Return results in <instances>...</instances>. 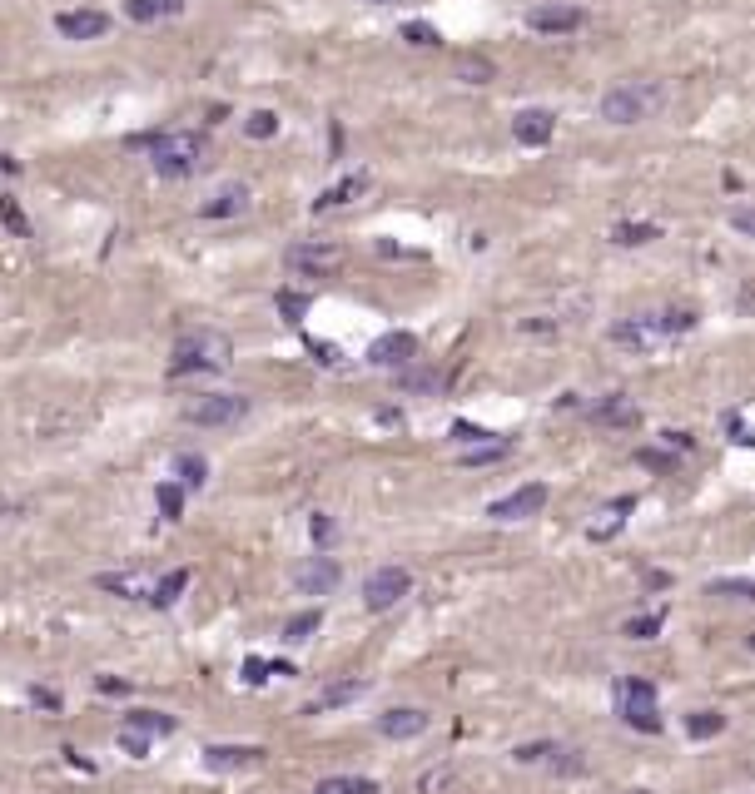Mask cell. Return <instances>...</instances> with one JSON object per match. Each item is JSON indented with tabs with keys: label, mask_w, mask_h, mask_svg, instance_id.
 Here are the masks:
<instances>
[{
	"label": "cell",
	"mask_w": 755,
	"mask_h": 794,
	"mask_svg": "<svg viewBox=\"0 0 755 794\" xmlns=\"http://www.w3.org/2000/svg\"><path fill=\"white\" fill-rule=\"evenodd\" d=\"M234 363V343L214 328H194L174 343V358H169V373L174 378H189V373H224Z\"/></svg>",
	"instance_id": "1"
},
{
	"label": "cell",
	"mask_w": 755,
	"mask_h": 794,
	"mask_svg": "<svg viewBox=\"0 0 755 794\" xmlns=\"http://www.w3.org/2000/svg\"><path fill=\"white\" fill-rule=\"evenodd\" d=\"M666 105V85L661 80H621L602 95V120L606 125H641Z\"/></svg>",
	"instance_id": "2"
},
{
	"label": "cell",
	"mask_w": 755,
	"mask_h": 794,
	"mask_svg": "<svg viewBox=\"0 0 755 794\" xmlns=\"http://www.w3.org/2000/svg\"><path fill=\"white\" fill-rule=\"evenodd\" d=\"M150 164H154V174H159V179H189V174L204 164V134H199V130L154 134Z\"/></svg>",
	"instance_id": "3"
},
{
	"label": "cell",
	"mask_w": 755,
	"mask_h": 794,
	"mask_svg": "<svg viewBox=\"0 0 755 794\" xmlns=\"http://www.w3.org/2000/svg\"><path fill=\"white\" fill-rule=\"evenodd\" d=\"M616 715L631 725V730H641V735H656L661 730V710H656V685L651 680H621L616 685Z\"/></svg>",
	"instance_id": "4"
},
{
	"label": "cell",
	"mask_w": 755,
	"mask_h": 794,
	"mask_svg": "<svg viewBox=\"0 0 755 794\" xmlns=\"http://www.w3.org/2000/svg\"><path fill=\"white\" fill-rule=\"evenodd\" d=\"M244 417H249V397L244 393H209L184 407V422H194V427H234Z\"/></svg>",
	"instance_id": "5"
},
{
	"label": "cell",
	"mask_w": 755,
	"mask_h": 794,
	"mask_svg": "<svg viewBox=\"0 0 755 794\" xmlns=\"http://www.w3.org/2000/svg\"><path fill=\"white\" fill-rule=\"evenodd\" d=\"M611 343L616 348H631V353H651L666 343V328H661V313H636V318H616L611 323Z\"/></svg>",
	"instance_id": "6"
},
{
	"label": "cell",
	"mask_w": 755,
	"mask_h": 794,
	"mask_svg": "<svg viewBox=\"0 0 755 794\" xmlns=\"http://www.w3.org/2000/svg\"><path fill=\"white\" fill-rule=\"evenodd\" d=\"M408 591H413V576H408L403 566H378V571L363 581V606H368V611H388V606H398Z\"/></svg>",
	"instance_id": "7"
},
{
	"label": "cell",
	"mask_w": 755,
	"mask_h": 794,
	"mask_svg": "<svg viewBox=\"0 0 755 794\" xmlns=\"http://www.w3.org/2000/svg\"><path fill=\"white\" fill-rule=\"evenodd\" d=\"M542 507H547V487H542V482H527V487L497 497V502L487 507V517H492V522H527V517H537Z\"/></svg>",
	"instance_id": "8"
},
{
	"label": "cell",
	"mask_w": 755,
	"mask_h": 794,
	"mask_svg": "<svg viewBox=\"0 0 755 794\" xmlns=\"http://www.w3.org/2000/svg\"><path fill=\"white\" fill-rule=\"evenodd\" d=\"M587 25V10L582 5H532L527 10V30H537V35H572V30H582Z\"/></svg>",
	"instance_id": "9"
},
{
	"label": "cell",
	"mask_w": 755,
	"mask_h": 794,
	"mask_svg": "<svg viewBox=\"0 0 755 794\" xmlns=\"http://www.w3.org/2000/svg\"><path fill=\"white\" fill-rule=\"evenodd\" d=\"M105 30H110V15L90 10V5H75V10L55 15V35H65V40H100Z\"/></svg>",
	"instance_id": "10"
},
{
	"label": "cell",
	"mask_w": 755,
	"mask_h": 794,
	"mask_svg": "<svg viewBox=\"0 0 755 794\" xmlns=\"http://www.w3.org/2000/svg\"><path fill=\"white\" fill-rule=\"evenodd\" d=\"M368 363L373 368H408L418 363V338L413 333H383L368 343Z\"/></svg>",
	"instance_id": "11"
},
{
	"label": "cell",
	"mask_w": 755,
	"mask_h": 794,
	"mask_svg": "<svg viewBox=\"0 0 755 794\" xmlns=\"http://www.w3.org/2000/svg\"><path fill=\"white\" fill-rule=\"evenodd\" d=\"M284 264L303 273V278H323V273H333V268L343 264V249H333V244H294L289 254H284Z\"/></svg>",
	"instance_id": "12"
},
{
	"label": "cell",
	"mask_w": 755,
	"mask_h": 794,
	"mask_svg": "<svg viewBox=\"0 0 755 794\" xmlns=\"http://www.w3.org/2000/svg\"><path fill=\"white\" fill-rule=\"evenodd\" d=\"M299 591L303 596H328V591H338V581H343V566L333 561V556H308L299 566Z\"/></svg>",
	"instance_id": "13"
},
{
	"label": "cell",
	"mask_w": 755,
	"mask_h": 794,
	"mask_svg": "<svg viewBox=\"0 0 755 794\" xmlns=\"http://www.w3.org/2000/svg\"><path fill=\"white\" fill-rule=\"evenodd\" d=\"M254 765H264V750L259 745H209L204 750V770H254Z\"/></svg>",
	"instance_id": "14"
},
{
	"label": "cell",
	"mask_w": 755,
	"mask_h": 794,
	"mask_svg": "<svg viewBox=\"0 0 755 794\" xmlns=\"http://www.w3.org/2000/svg\"><path fill=\"white\" fill-rule=\"evenodd\" d=\"M552 134H557V115H552V110H522V115L512 120V139L527 144V149H542Z\"/></svg>",
	"instance_id": "15"
},
{
	"label": "cell",
	"mask_w": 755,
	"mask_h": 794,
	"mask_svg": "<svg viewBox=\"0 0 755 794\" xmlns=\"http://www.w3.org/2000/svg\"><path fill=\"white\" fill-rule=\"evenodd\" d=\"M249 199H254V189L234 179V184H219L199 214H204V219H234V214H244V209H249Z\"/></svg>",
	"instance_id": "16"
},
{
	"label": "cell",
	"mask_w": 755,
	"mask_h": 794,
	"mask_svg": "<svg viewBox=\"0 0 755 794\" xmlns=\"http://www.w3.org/2000/svg\"><path fill=\"white\" fill-rule=\"evenodd\" d=\"M423 730H428V715L413 710V705H398V710L378 715V735H383V740H418Z\"/></svg>",
	"instance_id": "17"
},
{
	"label": "cell",
	"mask_w": 755,
	"mask_h": 794,
	"mask_svg": "<svg viewBox=\"0 0 755 794\" xmlns=\"http://www.w3.org/2000/svg\"><path fill=\"white\" fill-rule=\"evenodd\" d=\"M368 189V174H348V179H338V184H328L318 199H313V214H328V209H343V204H353L358 194Z\"/></svg>",
	"instance_id": "18"
},
{
	"label": "cell",
	"mask_w": 755,
	"mask_h": 794,
	"mask_svg": "<svg viewBox=\"0 0 755 794\" xmlns=\"http://www.w3.org/2000/svg\"><path fill=\"white\" fill-rule=\"evenodd\" d=\"M592 417H597L602 427H636V422H641V407H636L631 397L611 393V397H602V402L592 407Z\"/></svg>",
	"instance_id": "19"
},
{
	"label": "cell",
	"mask_w": 755,
	"mask_h": 794,
	"mask_svg": "<svg viewBox=\"0 0 755 794\" xmlns=\"http://www.w3.org/2000/svg\"><path fill=\"white\" fill-rule=\"evenodd\" d=\"M368 685L363 680H333V685H323V695L308 705V715H323V710H338V705H353L358 695H363Z\"/></svg>",
	"instance_id": "20"
},
{
	"label": "cell",
	"mask_w": 755,
	"mask_h": 794,
	"mask_svg": "<svg viewBox=\"0 0 755 794\" xmlns=\"http://www.w3.org/2000/svg\"><path fill=\"white\" fill-rule=\"evenodd\" d=\"M189 0H125V15L130 20H140V25H150V20H169V15H179Z\"/></svg>",
	"instance_id": "21"
},
{
	"label": "cell",
	"mask_w": 755,
	"mask_h": 794,
	"mask_svg": "<svg viewBox=\"0 0 755 794\" xmlns=\"http://www.w3.org/2000/svg\"><path fill=\"white\" fill-rule=\"evenodd\" d=\"M184 586H189V571H184V566H179V571H169V576H159V581L150 586V606H159V611H164V606H174V601L184 596Z\"/></svg>",
	"instance_id": "22"
},
{
	"label": "cell",
	"mask_w": 755,
	"mask_h": 794,
	"mask_svg": "<svg viewBox=\"0 0 755 794\" xmlns=\"http://www.w3.org/2000/svg\"><path fill=\"white\" fill-rule=\"evenodd\" d=\"M631 507H636L631 497H621V502H611V507H606V512H602V522H592V527H587V536H592V541H606V536H616V531H621V522H626V512H631Z\"/></svg>",
	"instance_id": "23"
},
{
	"label": "cell",
	"mask_w": 755,
	"mask_h": 794,
	"mask_svg": "<svg viewBox=\"0 0 755 794\" xmlns=\"http://www.w3.org/2000/svg\"><path fill=\"white\" fill-rule=\"evenodd\" d=\"M125 730H140V735H169V730H174V720H169L164 710H130V715H125Z\"/></svg>",
	"instance_id": "24"
},
{
	"label": "cell",
	"mask_w": 755,
	"mask_h": 794,
	"mask_svg": "<svg viewBox=\"0 0 755 794\" xmlns=\"http://www.w3.org/2000/svg\"><path fill=\"white\" fill-rule=\"evenodd\" d=\"M651 239H661L656 224H616V229H611V244H621V249H641V244H651Z\"/></svg>",
	"instance_id": "25"
},
{
	"label": "cell",
	"mask_w": 755,
	"mask_h": 794,
	"mask_svg": "<svg viewBox=\"0 0 755 794\" xmlns=\"http://www.w3.org/2000/svg\"><path fill=\"white\" fill-rule=\"evenodd\" d=\"M726 730V715L721 710H696L691 720H686V735L691 740H711V735H721Z\"/></svg>",
	"instance_id": "26"
},
{
	"label": "cell",
	"mask_w": 755,
	"mask_h": 794,
	"mask_svg": "<svg viewBox=\"0 0 755 794\" xmlns=\"http://www.w3.org/2000/svg\"><path fill=\"white\" fill-rule=\"evenodd\" d=\"M492 75H497V70H492V60H482V55H462V60H457V80H462V85H487Z\"/></svg>",
	"instance_id": "27"
},
{
	"label": "cell",
	"mask_w": 755,
	"mask_h": 794,
	"mask_svg": "<svg viewBox=\"0 0 755 794\" xmlns=\"http://www.w3.org/2000/svg\"><path fill=\"white\" fill-rule=\"evenodd\" d=\"M507 452H512V442L497 437V442H487V447H467L462 462H467V467H487V462H497V457H507Z\"/></svg>",
	"instance_id": "28"
},
{
	"label": "cell",
	"mask_w": 755,
	"mask_h": 794,
	"mask_svg": "<svg viewBox=\"0 0 755 794\" xmlns=\"http://www.w3.org/2000/svg\"><path fill=\"white\" fill-rule=\"evenodd\" d=\"M154 502H159V517H164V522H179V517H184V492H179L174 482H164V487L154 492Z\"/></svg>",
	"instance_id": "29"
},
{
	"label": "cell",
	"mask_w": 755,
	"mask_h": 794,
	"mask_svg": "<svg viewBox=\"0 0 755 794\" xmlns=\"http://www.w3.org/2000/svg\"><path fill=\"white\" fill-rule=\"evenodd\" d=\"M318 794H378L373 780H358V775H338V780H323Z\"/></svg>",
	"instance_id": "30"
},
{
	"label": "cell",
	"mask_w": 755,
	"mask_h": 794,
	"mask_svg": "<svg viewBox=\"0 0 755 794\" xmlns=\"http://www.w3.org/2000/svg\"><path fill=\"white\" fill-rule=\"evenodd\" d=\"M318 626H323V616H318V611H303V616H294V621L284 626V641H289V646H299V641H308Z\"/></svg>",
	"instance_id": "31"
},
{
	"label": "cell",
	"mask_w": 755,
	"mask_h": 794,
	"mask_svg": "<svg viewBox=\"0 0 755 794\" xmlns=\"http://www.w3.org/2000/svg\"><path fill=\"white\" fill-rule=\"evenodd\" d=\"M244 134H249V139H274V134H279V115H274V110H254V115L244 120Z\"/></svg>",
	"instance_id": "32"
},
{
	"label": "cell",
	"mask_w": 755,
	"mask_h": 794,
	"mask_svg": "<svg viewBox=\"0 0 755 794\" xmlns=\"http://www.w3.org/2000/svg\"><path fill=\"white\" fill-rule=\"evenodd\" d=\"M403 40H408V45H423V50L443 45V35H438V30H433L428 20H408V25H403Z\"/></svg>",
	"instance_id": "33"
},
{
	"label": "cell",
	"mask_w": 755,
	"mask_h": 794,
	"mask_svg": "<svg viewBox=\"0 0 755 794\" xmlns=\"http://www.w3.org/2000/svg\"><path fill=\"white\" fill-rule=\"evenodd\" d=\"M100 591H120V596H150V586L145 581H135V576H100Z\"/></svg>",
	"instance_id": "34"
},
{
	"label": "cell",
	"mask_w": 755,
	"mask_h": 794,
	"mask_svg": "<svg viewBox=\"0 0 755 794\" xmlns=\"http://www.w3.org/2000/svg\"><path fill=\"white\" fill-rule=\"evenodd\" d=\"M621 631H626L631 641H651V636L661 631V611H651V616H631V621H626Z\"/></svg>",
	"instance_id": "35"
},
{
	"label": "cell",
	"mask_w": 755,
	"mask_h": 794,
	"mask_svg": "<svg viewBox=\"0 0 755 794\" xmlns=\"http://www.w3.org/2000/svg\"><path fill=\"white\" fill-rule=\"evenodd\" d=\"M453 437H457V442H467V447H487V442H497V432L472 427V422H453Z\"/></svg>",
	"instance_id": "36"
},
{
	"label": "cell",
	"mask_w": 755,
	"mask_h": 794,
	"mask_svg": "<svg viewBox=\"0 0 755 794\" xmlns=\"http://www.w3.org/2000/svg\"><path fill=\"white\" fill-rule=\"evenodd\" d=\"M552 750H557L552 740H537V745H517L512 755H517L522 765H547V760H552Z\"/></svg>",
	"instance_id": "37"
},
{
	"label": "cell",
	"mask_w": 755,
	"mask_h": 794,
	"mask_svg": "<svg viewBox=\"0 0 755 794\" xmlns=\"http://www.w3.org/2000/svg\"><path fill=\"white\" fill-rule=\"evenodd\" d=\"M279 313H284V323H299L303 313H308V298L294 293V288H284V293H279Z\"/></svg>",
	"instance_id": "38"
},
{
	"label": "cell",
	"mask_w": 755,
	"mask_h": 794,
	"mask_svg": "<svg viewBox=\"0 0 755 794\" xmlns=\"http://www.w3.org/2000/svg\"><path fill=\"white\" fill-rule=\"evenodd\" d=\"M731 229H736L741 239H755V204H736V209H731Z\"/></svg>",
	"instance_id": "39"
},
{
	"label": "cell",
	"mask_w": 755,
	"mask_h": 794,
	"mask_svg": "<svg viewBox=\"0 0 755 794\" xmlns=\"http://www.w3.org/2000/svg\"><path fill=\"white\" fill-rule=\"evenodd\" d=\"M716 596H736V601H755V581H711Z\"/></svg>",
	"instance_id": "40"
},
{
	"label": "cell",
	"mask_w": 755,
	"mask_h": 794,
	"mask_svg": "<svg viewBox=\"0 0 755 794\" xmlns=\"http://www.w3.org/2000/svg\"><path fill=\"white\" fill-rule=\"evenodd\" d=\"M120 750H125V755H135V760H145V755H150V735H140V730H120Z\"/></svg>",
	"instance_id": "41"
},
{
	"label": "cell",
	"mask_w": 755,
	"mask_h": 794,
	"mask_svg": "<svg viewBox=\"0 0 755 794\" xmlns=\"http://www.w3.org/2000/svg\"><path fill=\"white\" fill-rule=\"evenodd\" d=\"M179 472H184V482H189V487H204V482H209V477H204V472H209V467H204V457H179Z\"/></svg>",
	"instance_id": "42"
},
{
	"label": "cell",
	"mask_w": 755,
	"mask_h": 794,
	"mask_svg": "<svg viewBox=\"0 0 755 794\" xmlns=\"http://www.w3.org/2000/svg\"><path fill=\"white\" fill-rule=\"evenodd\" d=\"M0 219H5V229H15V234H20V239H25V234H30V219H25V214H20V209H15V204H10V199H0Z\"/></svg>",
	"instance_id": "43"
},
{
	"label": "cell",
	"mask_w": 755,
	"mask_h": 794,
	"mask_svg": "<svg viewBox=\"0 0 755 794\" xmlns=\"http://www.w3.org/2000/svg\"><path fill=\"white\" fill-rule=\"evenodd\" d=\"M398 383H403V388H418V393H433V388H443V378H438V373H403Z\"/></svg>",
	"instance_id": "44"
},
{
	"label": "cell",
	"mask_w": 755,
	"mask_h": 794,
	"mask_svg": "<svg viewBox=\"0 0 755 794\" xmlns=\"http://www.w3.org/2000/svg\"><path fill=\"white\" fill-rule=\"evenodd\" d=\"M448 780H453V770H428V775L418 780V794H438Z\"/></svg>",
	"instance_id": "45"
},
{
	"label": "cell",
	"mask_w": 755,
	"mask_h": 794,
	"mask_svg": "<svg viewBox=\"0 0 755 794\" xmlns=\"http://www.w3.org/2000/svg\"><path fill=\"white\" fill-rule=\"evenodd\" d=\"M308 348H313V353H318V363H328V368H333V363H338V358H343V353H338V348H328V343H318V338H313V343H308Z\"/></svg>",
	"instance_id": "46"
},
{
	"label": "cell",
	"mask_w": 755,
	"mask_h": 794,
	"mask_svg": "<svg viewBox=\"0 0 755 794\" xmlns=\"http://www.w3.org/2000/svg\"><path fill=\"white\" fill-rule=\"evenodd\" d=\"M264 675H269V665H264V661H244V680H254V685H259Z\"/></svg>",
	"instance_id": "47"
},
{
	"label": "cell",
	"mask_w": 755,
	"mask_h": 794,
	"mask_svg": "<svg viewBox=\"0 0 755 794\" xmlns=\"http://www.w3.org/2000/svg\"><path fill=\"white\" fill-rule=\"evenodd\" d=\"M30 700L45 705V710H60V695H50V690H30Z\"/></svg>",
	"instance_id": "48"
},
{
	"label": "cell",
	"mask_w": 755,
	"mask_h": 794,
	"mask_svg": "<svg viewBox=\"0 0 755 794\" xmlns=\"http://www.w3.org/2000/svg\"><path fill=\"white\" fill-rule=\"evenodd\" d=\"M313 536H318V541H328V536H333V522H328V517H323V512H318V517H313Z\"/></svg>",
	"instance_id": "49"
},
{
	"label": "cell",
	"mask_w": 755,
	"mask_h": 794,
	"mask_svg": "<svg viewBox=\"0 0 755 794\" xmlns=\"http://www.w3.org/2000/svg\"><path fill=\"white\" fill-rule=\"evenodd\" d=\"M368 5H388V0H368Z\"/></svg>",
	"instance_id": "50"
},
{
	"label": "cell",
	"mask_w": 755,
	"mask_h": 794,
	"mask_svg": "<svg viewBox=\"0 0 755 794\" xmlns=\"http://www.w3.org/2000/svg\"><path fill=\"white\" fill-rule=\"evenodd\" d=\"M751 651H755V636H751Z\"/></svg>",
	"instance_id": "51"
}]
</instances>
